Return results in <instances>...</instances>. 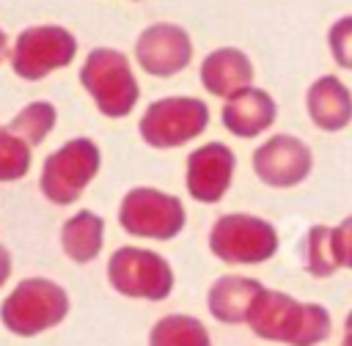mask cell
<instances>
[{
    "label": "cell",
    "instance_id": "8fae6325",
    "mask_svg": "<svg viewBox=\"0 0 352 346\" xmlns=\"http://www.w3.org/2000/svg\"><path fill=\"white\" fill-rule=\"evenodd\" d=\"M195 55L192 36L176 22H151L135 38V63L148 77H176Z\"/></svg>",
    "mask_w": 352,
    "mask_h": 346
},
{
    "label": "cell",
    "instance_id": "9c48e42d",
    "mask_svg": "<svg viewBox=\"0 0 352 346\" xmlns=\"http://www.w3.org/2000/svg\"><path fill=\"white\" fill-rule=\"evenodd\" d=\"M77 58V36L63 25H30L16 33L8 49L11 71L25 82H41L72 66Z\"/></svg>",
    "mask_w": 352,
    "mask_h": 346
},
{
    "label": "cell",
    "instance_id": "ac0fdd59",
    "mask_svg": "<svg viewBox=\"0 0 352 346\" xmlns=\"http://www.w3.org/2000/svg\"><path fill=\"white\" fill-rule=\"evenodd\" d=\"M148 346H212V335L198 316L165 313L151 324Z\"/></svg>",
    "mask_w": 352,
    "mask_h": 346
},
{
    "label": "cell",
    "instance_id": "3957f363",
    "mask_svg": "<svg viewBox=\"0 0 352 346\" xmlns=\"http://www.w3.org/2000/svg\"><path fill=\"white\" fill-rule=\"evenodd\" d=\"M80 85L104 118H126L140 102V82L129 58L116 47L88 49L80 66Z\"/></svg>",
    "mask_w": 352,
    "mask_h": 346
},
{
    "label": "cell",
    "instance_id": "7a4b0ae2",
    "mask_svg": "<svg viewBox=\"0 0 352 346\" xmlns=\"http://www.w3.org/2000/svg\"><path fill=\"white\" fill-rule=\"evenodd\" d=\"M72 310L69 291L52 277H22L0 302V324L16 338H36L66 321Z\"/></svg>",
    "mask_w": 352,
    "mask_h": 346
},
{
    "label": "cell",
    "instance_id": "4fadbf2b",
    "mask_svg": "<svg viewBox=\"0 0 352 346\" xmlns=\"http://www.w3.org/2000/svg\"><path fill=\"white\" fill-rule=\"evenodd\" d=\"M278 121V102L264 88H245L234 96H228L220 107V124L226 132H231L239 140H253L264 132H270Z\"/></svg>",
    "mask_w": 352,
    "mask_h": 346
},
{
    "label": "cell",
    "instance_id": "7c38bea8",
    "mask_svg": "<svg viewBox=\"0 0 352 346\" xmlns=\"http://www.w3.org/2000/svg\"><path fill=\"white\" fill-rule=\"evenodd\" d=\"M236 173V154L223 140L201 143L187 154L184 162V187L195 203L214 206L226 198L234 184Z\"/></svg>",
    "mask_w": 352,
    "mask_h": 346
},
{
    "label": "cell",
    "instance_id": "6da1fadb",
    "mask_svg": "<svg viewBox=\"0 0 352 346\" xmlns=\"http://www.w3.org/2000/svg\"><path fill=\"white\" fill-rule=\"evenodd\" d=\"M250 332L283 346H319L333 335V316L322 302H302L278 288H261L248 313Z\"/></svg>",
    "mask_w": 352,
    "mask_h": 346
},
{
    "label": "cell",
    "instance_id": "ba28073f",
    "mask_svg": "<svg viewBox=\"0 0 352 346\" xmlns=\"http://www.w3.org/2000/svg\"><path fill=\"white\" fill-rule=\"evenodd\" d=\"M118 225L135 239L170 242L187 225V211L182 198L160 187L138 184L129 187L118 203Z\"/></svg>",
    "mask_w": 352,
    "mask_h": 346
},
{
    "label": "cell",
    "instance_id": "484cf974",
    "mask_svg": "<svg viewBox=\"0 0 352 346\" xmlns=\"http://www.w3.org/2000/svg\"><path fill=\"white\" fill-rule=\"evenodd\" d=\"M344 346H352V310L346 313V319H344V341H341Z\"/></svg>",
    "mask_w": 352,
    "mask_h": 346
},
{
    "label": "cell",
    "instance_id": "4316f807",
    "mask_svg": "<svg viewBox=\"0 0 352 346\" xmlns=\"http://www.w3.org/2000/svg\"><path fill=\"white\" fill-rule=\"evenodd\" d=\"M341 346H344V343H341Z\"/></svg>",
    "mask_w": 352,
    "mask_h": 346
},
{
    "label": "cell",
    "instance_id": "d6986e66",
    "mask_svg": "<svg viewBox=\"0 0 352 346\" xmlns=\"http://www.w3.org/2000/svg\"><path fill=\"white\" fill-rule=\"evenodd\" d=\"M58 126V107L47 99H33L28 102L25 107H19V113L6 124V129L22 140L30 151L38 148L50 135L52 129Z\"/></svg>",
    "mask_w": 352,
    "mask_h": 346
},
{
    "label": "cell",
    "instance_id": "5b68a950",
    "mask_svg": "<svg viewBox=\"0 0 352 346\" xmlns=\"http://www.w3.org/2000/svg\"><path fill=\"white\" fill-rule=\"evenodd\" d=\"M104 275L116 294L143 302H165L176 286L170 261L162 253L138 244L116 247L107 258Z\"/></svg>",
    "mask_w": 352,
    "mask_h": 346
},
{
    "label": "cell",
    "instance_id": "d4e9b609",
    "mask_svg": "<svg viewBox=\"0 0 352 346\" xmlns=\"http://www.w3.org/2000/svg\"><path fill=\"white\" fill-rule=\"evenodd\" d=\"M8 49H11V38H8V33L0 27V63L8 60Z\"/></svg>",
    "mask_w": 352,
    "mask_h": 346
},
{
    "label": "cell",
    "instance_id": "8992f818",
    "mask_svg": "<svg viewBox=\"0 0 352 346\" xmlns=\"http://www.w3.org/2000/svg\"><path fill=\"white\" fill-rule=\"evenodd\" d=\"M102 170V151L91 137H69L41 162L38 189L55 206H72Z\"/></svg>",
    "mask_w": 352,
    "mask_h": 346
},
{
    "label": "cell",
    "instance_id": "cb8c5ba5",
    "mask_svg": "<svg viewBox=\"0 0 352 346\" xmlns=\"http://www.w3.org/2000/svg\"><path fill=\"white\" fill-rule=\"evenodd\" d=\"M11 272H14V255L6 244H0V288L11 280Z\"/></svg>",
    "mask_w": 352,
    "mask_h": 346
},
{
    "label": "cell",
    "instance_id": "603a6c76",
    "mask_svg": "<svg viewBox=\"0 0 352 346\" xmlns=\"http://www.w3.org/2000/svg\"><path fill=\"white\" fill-rule=\"evenodd\" d=\"M333 253H336L338 269L352 272V214H346L338 225H333Z\"/></svg>",
    "mask_w": 352,
    "mask_h": 346
},
{
    "label": "cell",
    "instance_id": "44dd1931",
    "mask_svg": "<svg viewBox=\"0 0 352 346\" xmlns=\"http://www.w3.org/2000/svg\"><path fill=\"white\" fill-rule=\"evenodd\" d=\"M30 170V148L0 124V184L22 181Z\"/></svg>",
    "mask_w": 352,
    "mask_h": 346
},
{
    "label": "cell",
    "instance_id": "9a60e30c",
    "mask_svg": "<svg viewBox=\"0 0 352 346\" xmlns=\"http://www.w3.org/2000/svg\"><path fill=\"white\" fill-rule=\"evenodd\" d=\"M305 113L319 132H341L352 124V91L336 74L316 77L305 91Z\"/></svg>",
    "mask_w": 352,
    "mask_h": 346
},
{
    "label": "cell",
    "instance_id": "5bb4252c",
    "mask_svg": "<svg viewBox=\"0 0 352 346\" xmlns=\"http://www.w3.org/2000/svg\"><path fill=\"white\" fill-rule=\"evenodd\" d=\"M198 80L209 96H217L226 102L228 96L250 88L256 82V66L245 49L217 47L204 55V60L198 66Z\"/></svg>",
    "mask_w": 352,
    "mask_h": 346
},
{
    "label": "cell",
    "instance_id": "30bf717a",
    "mask_svg": "<svg viewBox=\"0 0 352 346\" xmlns=\"http://www.w3.org/2000/svg\"><path fill=\"white\" fill-rule=\"evenodd\" d=\"M250 168L261 184L272 189H292L311 176L314 151L302 137L289 132H275L253 148Z\"/></svg>",
    "mask_w": 352,
    "mask_h": 346
},
{
    "label": "cell",
    "instance_id": "2e32d148",
    "mask_svg": "<svg viewBox=\"0 0 352 346\" xmlns=\"http://www.w3.org/2000/svg\"><path fill=\"white\" fill-rule=\"evenodd\" d=\"M264 288L261 280L248 275H220L206 288V310L214 321L239 327L248 321V313L253 308V299Z\"/></svg>",
    "mask_w": 352,
    "mask_h": 346
},
{
    "label": "cell",
    "instance_id": "e0dca14e",
    "mask_svg": "<svg viewBox=\"0 0 352 346\" xmlns=\"http://www.w3.org/2000/svg\"><path fill=\"white\" fill-rule=\"evenodd\" d=\"M104 247V217L91 209H77L60 225V250L72 264H91Z\"/></svg>",
    "mask_w": 352,
    "mask_h": 346
},
{
    "label": "cell",
    "instance_id": "277c9868",
    "mask_svg": "<svg viewBox=\"0 0 352 346\" xmlns=\"http://www.w3.org/2000/svg\"><path fill=\"white\" fill-rule=\"evenodd\" d=\"M209 253L231 266H258L275 258L280 250V236L275 225L250 211L220 214L206 236Z\"/></svg>",
    "mask_w": 352,
    "mask_h": 346
},
{
    "label": "cell",
    "instance_id": "52a82bcc",
    "mask_svg": "<svg viewBox=\"0 0 352 346\" xmlns=\"http://www.w3.org/2000/svg\"><path fill=\"white\" fill-rule=\"evenodd\" d=\"M209 126V104L198 96H160L146 104L138 135L148 148H182Z\"/></svg>",
    "mask_w": 352,
    "mask_h": 346
},
{
    "label": "cell",
    "instance_id": "ffe728a7",
    "mask_svg": "<svg viewBox=\"0 0 352 346\" xmlns=\"http://www.w3.org/2000/svg\"><path fill=\"white\" fill-rule=\"evenodd\" d=\"M300 261L302 269L316 280H327L338 272V261L333 253V225L316 222L305 231L300 242Z\"/></svg>",
    "mask_w": 352,
    "mask_h": 346
},
{
    "label": "cell",
    "instance_id": "7402d4cb",
    "mask_svg": "<svg viewBox=\"0 0 352 346\" xmlns=\"http://www.w3.org/2000/svg\"><path fill=\"white\" fill-rule=\"evenodd\" d=\"M327 49L336 66L352 71V14H344L327 27Z\"/></svg>",
    "mask_w": 352,
    "mask_h": 346
}]
</instances>
